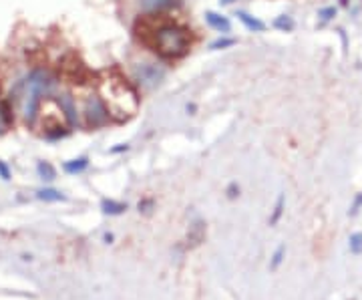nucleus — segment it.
<instances>
[{
  "label": "nucleus",
  "mask_w": 362,
  "mask_h": 300,
  "mask_svg": "<svg viewBox=\"0 0 362 300\" xmlns=\"http://www.w3.org/2000/svg\"><path fill=\"white\" fill-rule=\"evenodd\" d=\"M85 113H87V123H89L91 127H103V125L111 119V113H109L107 105H105L103 99H99V97H93V99L87 101Z\"/></svg>",
  "instance_id": "obj_4"
},
{
  "label": "nucleus",
  "mask_w": 362,
  "mask_h": 300,
  "mask_svg": "<svg viewBox=\"0 0 362 300\" xmlns=\"http://www.w3.org/2000/svg\"><path fill=\"white\" fill-rule=\"evenodd\" d=\"M233 0H222V4H231Z\"/></svg>",
  "instance_id": "obj_19"
},
{
  "label": "nucleus",
  "mask_w": 362,
  "mask_h": 300,
  "mask_svg": "<svg viewBox=\"0 0 362 300\" xmlns=\"http://www.w3.org/2000/svg\"><path fill=\"white\" fill-rule=\"evenodd\" d=\"M40 198H42V200H49V201L63 200V196H61L59 192H53V190H44V192H40Z\"/></svg>",
  "instance_id": "obj_14"
},
{
  "label": "nucleus",
  "mask_w": 362,
  "mask_h": 300,
  "mask_svg": "<svg viewBox=\"0 0 362 300\" xmlns=\"http://www.w3.org/2000/svg\"><path fill=\"white\" fill-rule=\"evenodd\" d=\"M350 250H352L354 254L362 252V234H352V236H350Z\"/></svg>",
  "instance_id": "obj_11"
},
{
  "label": "nucleus",
  "mask_w": 362,
  "mask_h": 300,
  "mask_svg": "<svg viewBox=\"0 0 362 300\" xmlns=\"http://www.w3.org/2000/svg\"><path fill=\"white\" fill-rule=\"evenodd\" d=\"M205 22H207L211 29H215L218 33H222V34H228L231 31L230 18L224 16V14H218V12H213V10L205 12Z\"/></svg>",
  "instance_id": "obj_5"
},
{
  "label": "nucleus",
  "mask_w": 362,
  "mask_h": 300,
  "mask_svg": "<svg viewBox=\"0 0 362 300\" xmlns=\"http://www.w3.org/2000/svg\"><path fill=\"white\" fill-rule=\"evenodd\" d=\"M103 103L107 105L111 117L129 119L139 109V95L129 81L121 77H109L101 85Z\"/></svg>",
  "instance_id": "obj_1"
},
{
  "label": "nucleus",
  "mask_w": 362,
  "mask_h": 300,
  "mask_svg": "<svg viewBox=\"0 0 362 300\" xmlns=\"http://www.w3.org/2000/svg\"><path fill=\"white\" fill-rule=\"evenodd\" d=\"M237 18H239V20L244 22V27H246L248 31H252V33H262L263 29H266V25H263L260 18H256V16L244 12V10H237Z\"/></svg>",
  "instance_id": "obj_8"
},
{
  "label": "nucleus",
  "mask_w": 362,
  "mask_h": 300,
  "mask_svg": "<svg viewBox=\"0 0 362 300\" xmlns=\"http://www.w3.org/2000/svg\"><path fill=\"white\" fill-rule=\"evenodd\" d=\"M334 14H336V8H324V10H320V16H322L324 20H330Z\"/></svg>",
  "instance_id": "obj_18"
},
{
  "label": "nucleus",
  "mask_w": 362,
  "mask_h": 300,
  "mask_svg": "<svg viewBox=\"0 0 362 300\" xmlns=\"http://www.w3.org/2000/svg\"><path fill=\"white\" fill-rule=\"evenodd\" d=\"M38 171L44 175V179H53V177H55V171H53V167L46 166V164H40V166H38Z\"/></svg>",
  "instance_id": "obj_16"
},
{
  "label": "nucleus",
  "mask_w": 362,
  "mask_h": 300,
  "mask_svg": "<svg viewBox=\"0 0 362 300\" xmlns=\"http://www.w3.org/2000/svg\"><path fill=\"white\" fill-rule=\"evenodd\" d=\"M233 44V38H220L211 44V49H226V47H231Z\"/></svg>",
  "instance_id": "obj_17"
},
{
  "label": "nucleus",
  "mask_w": 362,
  "mask_h": 300,
  "mask_svg": "<svg viewBox=\"0 0 362 300\" xmlns=\"http://www.w3.org/2000/svg\"><path fill=\"white\" fill-rule=\"evenodd\" d=\"M282 258H284V248H278V250H276V254H274V260H272L270 268H272V270H276V268L280 266Z\"/></svg>",
  "instance_id": "obj_15"
},
{
  "label": "nucleus",
  "mask_w": 362,
  "mask_h": 300,
  "mask_svg": "<svg viewBox=\"0 0 362 300\" xmlns=\"http://www.w3.org/2000/svg\"><path fill=\"white\" fill-rule=\"evenodd\" d=\"M282 210H284V198L280 196V198H278V203H276V210H274V216L270 218V224H276V222L280 220V216H282Z\"/></svg>",
  "instance_id": "obj_12"
},
{
  "label": "nucleus",
  "mask_w": 362,
  "mask_h": 300,
  "mask_svg": "<svg viewBox=\"0 0 362 300\" xmlns=\"http://www.w3.org/2000/svg\"><path fill=\"white\" fill-rule=\"evenodd\" d=\"M181 0H139L141 8L145 12H159V10H167V8H173L177 6Z\"/></svg>",
  "instance_id": "obj_6"
},
{
  "label": "nucleus",
  "mask_w": 362,
  "mask_h": 300,
  "mask_svg": "<svg viewBox=\"0 0 362 300\" xmlns=\"http://www.w3.org/2000/svg\"><path fill=\"white\" fill-rule=\"evenodd\" d=\"M87 167V159L85 157H81V159H75L73 164H66L65 169L66 171H70V173H75V171H83Z\"/></svg>",
  "instance_id": "obj_10"
},
{
  "label": "nucleus",
  "mask_w": 362,
  "mask_h": 300,
  "mask_svg": "<svg viewBox=\"0 0 362 300\" xmlns=\"http://www.w3.org/2000/svg\"><path fill=\"white\" fill-rule=\"evenodd\" d=\"M153 49L163 59H181L189 51V34L179 25H161L153 31Z\"/></svg>",
  "instance_id": "obj_2"
},
{
  "label": "nucleus",
  "mask_w": 362,
  "mask_h": 300,
  "mask_svg": "<svg viewBox=\"0 0 362 300\" xmlns=\"http://www.w3.org/2000/svg\"><path fill=\"white\" fill-rule=\"evenodd\" d=\"M203 240H205V224L198 220V222H194V226L187 232V248H198Z\"/></svg>",
  "instance_id": "obj_7"
},
{
  "label": "nucleus",
  "mask_w": 362,
  "mask_h": 300,
  "mask_svg": "<svg viewBox=\"0 0 362 300\" xmlns=\"http://www.w3.org/2000/svg\"><path fill=\"white\" fill-rule=\"evenodd\" d=\"M165 77V71L153 63H139L135 67V79L145 87V89H153L157 87Z\"/></svg>",
  "instance_id": "obj_3"
},
{
  "label": "nucleus",
  "mask_w": 362,
  "mask_h": 300,
  "mask_svg": "<svg viewBox=\"0 0 362 300\" xmlns=\"http://www.w3.org/2000/svg\"><path fill=\"white\" fill-rule=\"evenodd\" d=\"M125 210H127V205L121 203V201H115V200L103 201V212H105V214H121V212H125Z\"/></svg>",
  "instance_id": "obj_9"
},
{
  "label": "nucleus",
  "mask_w": 362,
  "mask_h": 300,
  "mask_svg": "<svg viewBox=\"0 0 362 300\" xmlns=\"http://www.w3.org/2000/svg\"><path fill=\"white\" fill-rule=\"evenodd\" d=\"M274 25H276L278 29H284V31H290V29L294 27V22H292V18H290V16H280Z\"/></svg>",
  "instance_id": "obj_13"
}]
</instances>
